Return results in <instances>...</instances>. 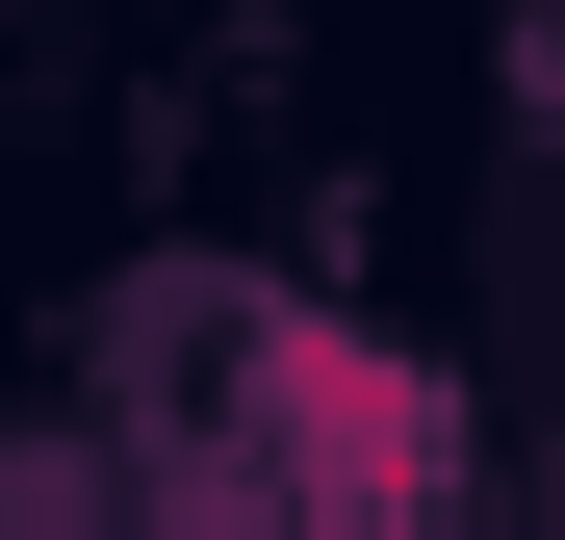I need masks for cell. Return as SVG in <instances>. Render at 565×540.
<instances>
[{
  "mask_svg": "<svg viewBox=\"0 0 565 540\" xmlns=\"http://www.w3.org/2000/svg\"><path fill=\"white\" fill-rule=\"evenodd\" d=\"M257 412H282V437H309V464H334V489H412V464H437V412L386 387V360H334V335H282V360H257Z\"/></svg>",
  "mask_w": 565,
  "mask_h": 540,
  "instance_id": "cell-1",
  "label": "cell"
}]
</instances>
